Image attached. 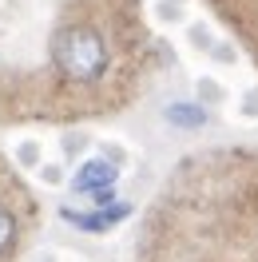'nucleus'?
<instances>
[{
  "mask_svg": "<svg viewBox=\"0 0 258 262\" xmlns=\"http://www.w3.org/2000/svg\"><path fill=\"white\" fill-rule=\"evenodd\" d=\"M68 223H76V227L83 230H107L112 223H119L123 214H127V207H107V211H92V214H80V211H64Z\"/></svg>",
  "mask_w": 258,
  "mask_h": 262,
  "instance_id": "7ed1b4c3",
  "label": "nucleus"
},
{
  "mask_svg": "<svg viewBox=\"0 0 258 262\" xmlns=\"http://www.w3.org/2000/svg\"><path fill=\"white\" fill-rule=\"evenodd\" d=\"M167 119H171L175 127H203V123H207V112L195 107V103H171V107H167Z\"/></svg>",
  "mask_w": 258,
  "mask_h": 262,
  "instance_id": "20e7f679",
  "label": "nucleus"
},
{
  "mask_svg": "<svg viewBox=\"0 0 258 262\" xmlns=\"http://www.w3.org/2000/svg\"><path fill=\"white\" fill-rule=\"evenodd\" d=\"M112 183H115V163H107V159H88V163L76 171L72 187L83 191V195H96V203L103 207V203L112 199Z\"/></svg>",
  "mask_w": 258,
  "mask_h": 262,
  "instance_id": "f03ea898",
  "label": "nucleus"
},
{
  "mask_svg": "<svg viewBox=\"0 0 258 262\" xmlns=\"http://www.w3.org/2000/svg\"><path fill=\"white\" fill-rule=\"evenodd\" d=\"M12 238H16V219L8 214V207H0V254L12 246Z\"/></svg>",
  "mask_w": 258,
  "mask_h": 262,
  "instance_id": "39448f33",
  "label": "nucleus"
},
{
  "mask_svg": "<svg viewBox=\"0 0 258 262\" xmlns=\"http://www.w3.org/2000/svg\"><path fill=\"white\" fill-rule=\"evenodd\" d=\"M56 64H60V72H64L68 80L92 83L107 68V48H103L96 28H68L56 40Z\"/></svg>",
  "mask_w": 258,
  "mask_h": 262,
  "instance_id": "f257e3e1",
  "label": "nucleus"
}]
</instances>
